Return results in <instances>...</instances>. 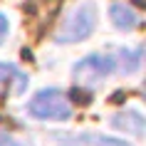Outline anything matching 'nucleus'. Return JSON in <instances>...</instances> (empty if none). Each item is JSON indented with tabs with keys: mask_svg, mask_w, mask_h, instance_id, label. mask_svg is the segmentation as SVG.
<instances>
[{
	"mask_svg": "<svg viewBox=\"0 0 146 146\" xmlns=\"http://www.w3.org/2000/svg\"><path fill=\"white\" fill-rule=\"evenodd\" d=\"M111 124H114L116 129L134 134V136H144V126H146V121H144V116H141V111H136V109L119 111V114L111 119Z\"/></svg>",
	"mask_w": 146,
	"mask_h": 146,
	"instance_id": "obj_5",
	"label": "nucleus"
},
{
	"mask_svg": "<svg viewBox=\"0 0 146 146\" xmlns=\"http://www.w3.org/2000/svg\"><path fill=\"white\" fill-rule=\"evenodd\" d=\"M139 64H141V50H119V54L114 60V67H119L124 74L136 72Z\"/></svg>",
	"mask_w": 146,
	"mask_h": 146,
	"instance_id": "obj_7",
	"label": "nucleus"
},
{
	"mask_svg": "<svg viewBox=\"0 0 146 146\" xmlns=\"http://www.w3.org/2000/svg\"><path fill=\"white\" fill-rule=\"evenodd\" d=\"M69 99L77 102V104H89V102H92V94L84 92V89H79V87H72V89H69Z\"/></svg>",
	"mask_w": 146,
	"mask_h": 146,
	"instance_id": "obj_9",
	"label": "nucleus"
},
{
	"mask_svg": "<svg viewBox=\"0 0 146 146\" xmlns=\"http://www.w3.org/2000/svg\"><path fill=\"white\" fill-rule=\"evenodd\" d=\"M0 146H30L27 141H17L15 136H10L8 131H0Z\"/></svg>",
	"mask_w": 146,
	"mask_h": 146,
	"instance_id": "obj_10",
	"label": "nucleus"
},
{
	"mask_svg": "<svg viewBox=\"0 0 146 146\" xmlns=\"http://www.w3.org/2000/svg\"><path fill=\"white\" fill-rule=\"evenodd\" d=\"M8 30H10V23H8V17L0 13V45H3V40L8 37Z\"/></svg>",
	"mask_w": 146,
	"mask_h": 146,
	"instance_id": "obj_11",
	"label": "nucleus"
},
{
	"mask_svg": "<svg viewBox=\"0 0 146 146\" xmlns=\"http://www.w3.org/2000/svg\"><path fill=\"white\" fill-rule=\"evenodd\" d=\"M35 119H52V121H67L72 116V104L60 89H42L30 99L27 104Z\"/></svg>",
	"mask_w": 146,
	"mask_h": 146,
	"instance_id": "obj_2",
	"label": "nucleus"
},
{
	"mask_svg": "<svg viewBox=\"0 0 146 146\" xmlns=\"http://www.w3.org/2000/svg\"><path fill=\"white\" fill-rule=\"evenodd\" d=\"M27 72H23L15 64L0 62V94H23L27 89Z\"/></svg>",
	"mask_w": 146,
	"mask_h": 146,
	"instance_id": "obj_4",
	"label": "nucleus"
},
{
	"mask_svg": "<svg viewBox=\"0 0 146 146\" xmlns=\"http://www.w3.org/2000/svg\"><path fill=\"white\" fill-rule=\"evenodd\" d=\"M74 141L89 144V146H129L126 141H119V139H111V136H102V134H82Z\"/></svg>",
	"mask_w": 146,
	"mask_h": 146,
	"instance_id": "obj_8",
	"label": "nucleus"
},
{
	"mask_svg": "<svg viewBox=\"0 0 146 146\" xmlns=\"http://www.w3.org/2000/svg\"><path fill=\"white\" fill-rule=\"evenodd\" d=\"M109 17H111V23L119 27V30H134L139 25V15L136 10H131L126 3H114L111 8H109Z\"/></svg>",
	"mask_w": 146,
	"mask_h": 146,
	"instance_id": "obj_6",
	"label": "nucleus"
},
{
	"mask_svg": "<svg viewBox=\"0 0 146 146\" xmlns=\"http://www.w3.org/2000/svg\"><path fill=\"white\" fill-rule=\"evenodd\" d=\"M94 27H97V5H94V0H79L64 15L62 25L54 32V40L60 45H74V42L87 40L94 32Z\"/></svg>",
	"mask_w": 146,
	"mask_h": 146,
	"instance_id": "obj_1",
	"label": "nucleus"
},
{
	"mask_svg": "<svg viewBox=\"0 0 146 146\" xmlns=\"http://www.w3.org/2000/svg\"><path fill=\"white\" fill-rule=\"evenodd\" d=\"M114 72V57L107 54H87L84 60H79L72 69V77L77 84H97L102 79Z\"/></svg>",
	"mask_w": 146,
	"mask_h": 146,
	"instance_id": "obj_3",
	"label": "nucleus"
}]
</instances>
